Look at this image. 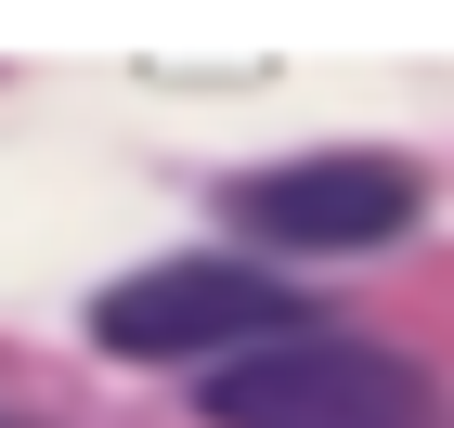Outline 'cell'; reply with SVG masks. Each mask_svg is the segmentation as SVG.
<instances>
[{
  "instance_id": "6da1fadb",
  "label": "cell",
  "mask_w": 454,
  "mask_h": 428,
  "mask_svg": "<svg viewBox=\"0 0 454 428\" xmlns=\"http://www.w3.org/2000/svg\"><path fill=\"white\" fill-rule=\"evenodd\" d=\"M208 428H428V377L364 338H273L208 377Z\"/></svg>"
},
{
  "instance_id": "7a4b0ae2",
  "label": "cell",
  "mask_w": 454,
  "mask_h": 428,
  "mask_svg": "<svg viewBox=\"0 0 454 428\" xmlns=\"http://www.w3.org/2000/svg\"><path fill=\"white\" fill-rule=\"evenodd\" d=\"M91 338L130 363H195V351H273V338H299V285L247 273V260H156V273L105 285V312H91Z\"/></svg>"
},
{
  "instance_id": "3957f363",
  "label": "cell",
  "mask_w": 454,
  "mask_h": 428,
  "mask_svg": "<svg viewBox=\"0 0 454 428\" xmlns=\"http://www.w3.org/2000/svg\"><path fill=\"white\" fill-rule=\"evenodd\" d=\"M234 221L260 247H299V260H338V247H389L416 221V169L403 156H299V169H260L234 195Z\"/></svg>"
}]
</instances>
